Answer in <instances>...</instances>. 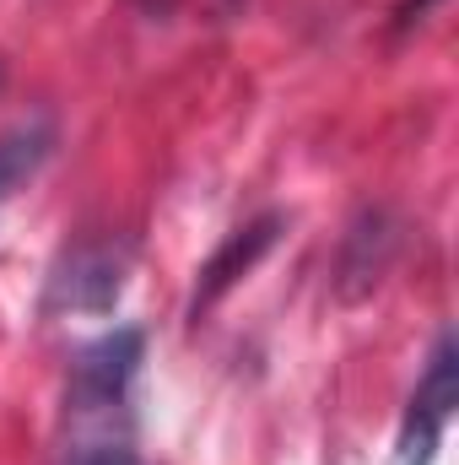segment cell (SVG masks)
<instances>
[{
  "mask_svg": "<svg viewBox=\"0 0 459 465\" xmlns=\"http://www.w3.org/2000/svg\"><path fill=\"white\" fill-rule=\"evenodd\" d=\"M141 357H146V336L135 325H119L76 351L65 406H71V422L82 433H114V417L124 411V395H130Z\"/></svg>",
  "mask_w": 459,
  "mask_h": 465,
  "instance_id": "1",
  "label": "cell"
},
{
  "mask_svg": "<svg viewBox=\"0 0 459 465\" xmlns=\"http://www.w3.org/2000/svg\"><path fill=\"white\" fill-rule=\"evenodd\" d=\"M459 406V362H454V331H444L433 341L427 357V373L405 406V422H400V439H395V465H433L449 422H454Z\"/></svg>",
  "mask_w": 459,
  "mask_h": 465,
  "instance_id": "2",
  "label": "cell"
},
{
  "mask_svg": "<svg viewBox=\"0 0 459 465\" xmlns=\"http://www.w3.org/2000/svg\"><path fill=\"white\" fill-rule=\"evenodd\" d=\"M124 276H130L124 243H82L60 254V265L49 271L44 309L49 314H109L124 292Z\"/></svg>",
  "mask_w": 459,
  "mask_h": 465,
  "instance_id": "3",
  "label": "cell"
},
{
  "mask_svg": "<svg viewBox=\"0 0 459 465\" xmlns=\"http://www.w3.org/2000/svg\"><path fill=\"white\" fill-rule=\"evenodd\" d=\"M400 254V223L389 206H362L351 223H346L341 254H336V298L341 303H362L378 292V282L389 276Z\"/></svg>",
  "mask_w": 459,
  "mask_h": 465,
  "instance_id": "4",
  "label": "cell"
},
{
  "mask_svg": "<svg viewBox=\"0 0 459 465\" xmlns=\"http://www.w3.org/2000/svg\"><path fill=\"white\" fill-rule=\"evenodd\" d=\"M281 228H287V217H281V212H265V217L243 223L238 232H228V243L206 260V271H200V282H195V303H190V309H195V320H200V314H206V309L228 292L243 271H254V265L276 249Z\"/></svg>",
  "mask_w": 459,
  "mask_h": 465,
  "instance_id": "5",
  "label": "cell"
},
{
  "mask_svg": "<svg viewBox=\"0 0 459 465\" xmlns=\"http://www.w3.org/2000/svg\"><path fill=\"white\" fill-rule=\"evenodd\" d=\"M49 152H54V119L27 114V119H16V124H5L0 130V201L16 195L49 163Z\"/></svg>",
  "mask_w": 459,
  "mask_h": 465,
  "instance_id": "6",
  "label": "cell"
},
{
  "mask_svg": "<svg viewBox=\"0 0 459 465\" xmlns=\"http://www.w3.org/2000/svg\"><path fill=\"white\" fill-rule=\"evenodd\" d=\"M65 465H141V455L130 450L124 433H82V439L71 444Z\"/></svg>",
  "mask_w": 459,
  "mask_h": 465,
  "instance_id": "7",
  "label": "cell"
},
{
  "mask_svg": "<svg viewBox=\"0 0 459 465\" xmlns=\"http://www.w3.org/2000/svg\"><path fill=\"white\" fill-rule=\"evenodd\" d=\"M427 5H433V0H400V5H395V27H411Z\"/></svg>",
  "mask_w": 459,
  "mask_h": 465,
  "instance_id": "8",
  "label": "cell"
}]
</instances>
